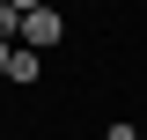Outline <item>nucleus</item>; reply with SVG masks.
<instances>
[{"mask_svg": "<svg viewBox=\"0 0 147 140\" xmlns=\"http://www.w3.org/2000/svg\"><path fill=\"white\" fill-rule=\"evenodd\" d=\"M59 37H66V15H59V7H44V0H30V7H22V52H52Z\"/></svg>", "mask_w": 147, "mask_h": 140, "instance_id": "obj_1", "label": "nucleus"}, {"mask_svg": "<svg viewBox=\"0 0 147 140\" xmlns=\"http://www.w3.org/2000/svg\"><path fill=\"white\" fill-rule=\"evenodd\" d=\"M7 59H15V44H0V81H7Z\"/></svg>", "mask_w": 147, "mask_h": 140, "instance_id": "obj_5", "label": "nucleus"}, {"mask_svg": "<svg viewBox=\"0 0 147 140\" xmlns=\"http://www.w3.org/2000/svg\"><path fill=\"white\" fill-rule=\"evenodd\" d=\"M22 7H30V0H0V44L22 37Z\"/></svg>", "mask_w": 147, "mask_h": 140, "instance_id": "obj_3", "label": "nucleus"}, {"mask_svg": "<svg viewBox=\"0 0 147 140\" xmlns=\"http://www.w3.org/2000/svg\"><path fill=\"white\" fill-rule=\"evenodd\" d=\"M103 140H147V133H140L132 118H110V125H103Z\"/></svg>", "mask_w": 147, "mask_h": 140, "instance_id": "obj_4", "label": "nucleus"}, {"mask_svg": "<svg viewBox=\"0 0 147 140\" xmlns=\"http://www.w3.org/2000/svg\"><path fill=\"white\" fill-rule=\"evenodd\" d=\"M37 74H44V59H37V52H22V44H15V59H7V81H15V88H30Z\"/></svg>", "mask_w": 147, "mask_h": 140, "instance_id": "obj_2", "label": "nucleus"}]
</instances>
